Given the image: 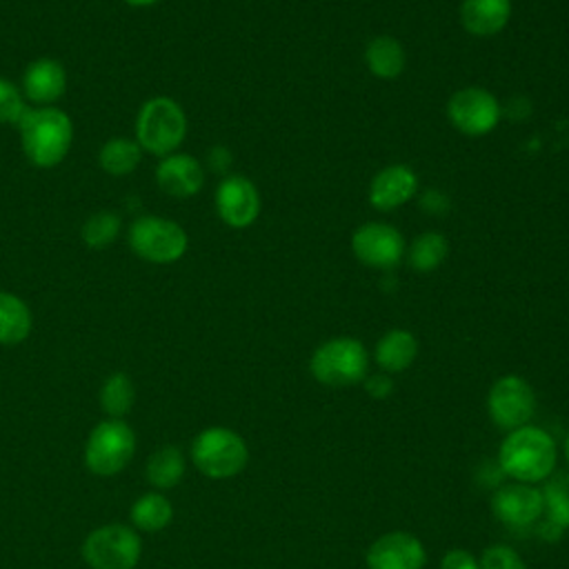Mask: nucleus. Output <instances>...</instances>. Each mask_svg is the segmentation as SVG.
<instances>
[{
  "instance_id": "f257e3e1",
  "label": "nucleus",
  "mask_w": 569,
  "mask_h": 569,
  "mask_svg": "<svg viewBox=\"0 0 569 569\" xmlns=\"http://www.w3.org/2000/svg\"><path fill=\"white\" fill-rule=\"evenodd\" d=\"M18 133L27 160L38 169L58 167L73 144V122L58 107L27 109Z\"/></svg>"
},
{
  "instance_id": "f03ea898",
  "label": "nucleus",
  "mask_w": 569,
  "mask_h": 569,
  "mask_svg": "<svg viewBox=\"0 0 569 569\" xmlns=\"http://www.w3.org/2000/svg\"><path fill=\"white\" fill-rule=\"evenodd\" d=\"M556 458L558 449L553 438L545 429L531 425L509 431L498 451L500 469L525 485L549 478Z\"/></svg>"
},
{
  "instance_id": "7ed1b4c3",
  "label": "nucleus",
  "mask_w": 569,
  "mask_h": 569,
  "mask_svg": "<svg viewBox=\"0 0 569 569\" xmlns=\"http://www.w3.org/2000/svg\"><path fill=\"white\" fill-rule=\"evenodd\" d=\"M133 131L142 151L164 158L176 153L182 144L187 136V116L173 98L153 96L140 104Z\"/></svg>"
},
{
  "instance_id": "20e7f679",
  "label": "nucleus",
  "mask_w": 569,
  "mask_h": 569,
  "mask_svg": "<svg viewBox=\"0 0 569 569\" xmlns=\"http://www.w3.org/2000/svg\"><path fill=\"white\" fill-rule=\"evenodd\" d=\"M191 460L207 478L224 480L247 467L249 449L240 433L227 427H207L191 442Z\"/></svg>"
},
{
  "instance_id": "39448f33",
  "label": "nucleus",
  "mask_w": 569,
  "mask_h": 569,
  "mask_svg": "<svg viewBox=\"0 0 569 569\" xmlns=\"http://www.w3.org/2000/svg\"><path fill=\"white\" fill-rule=\"evenodd\" d=\"M127 242L140 260L151 264L178 262L189 247L187 231L176 220L164 216L136 218L129 224Z\"/></svg>"
},
{
  "instance_id": "423d86ee",
  "label": "nucleus",
  "mask_w": 569,
  "mask_h": 569,
  "mask_svg": "<svg viewBox=\"0 0 569 569\" xmlns=\"http://www.w3.org/2000/svg\"><path fill=\"white\" fill-rule=\"evenodd\" d=\"M367 349L356 338H331L322 342L311 360L309 371L311 376L325 387H349L367 378Z\"/></svg>"
},
{
  "instance_id": "0eeeda50",
  "label": "nucleus",
  "mask_w": 569,
  "mask_h": 569,
  "mask_svg": "<svg viewBox=\"0 0 569 569\" xmlns=\"http://www.w3.org/2000/svg\"><path fill=\"white\" fill-rule=\"evenodd\" d=\"M136 433L124 420L107 418L98 422L84 442V465L96 476H116L133 458Z\"/></svg>"
},
{
  "instance_id": "6e6552de",
  "label": "nucleus",
  "mask_w": 569,
  "mask_h": 569,
  "mask_svg": "<svg viewBox=\"0 0 569 569\" xmlns=\"http://www.w3.org/2000/svg\"><path fill=\"white\" fill-rule=\"evenodd\" d=\"M142 556V540L127 525H102L82 542V558L91 569H133Z\"/></svg>"
},
{
  "instance_id": "1a4fd4ad",
  "label": "nucleus",
  "mask_w": 569,
  "mask_h": 569,
  "mask_svg": "<svg viewBox=\"0 0 569 569\" xmlns=\"http://www.w3.org/2000/svg\"><path fill=\"white\" fill-rule=\"evenodd\" d=\"M536 409V393L520 376H502L493 382L487 396L489 418L507 431L529 425Z\"/></svg>"
},
{
  "instance_id": "9d476101",
  "label": "nucleus",
  "mask_w": 569,
  "mask_h": 569,
  "mask_svg": "<svg viewBox=\"0 0 569 569\" xmlns=\"http://www.w3.org/2000/svg\"><path fill=\"white\" fill-rule=\"evenodd\" d=\"M449 122L465 136L489 133L500 118V107L493 93L480 87H467L456 91L447 102Z\"/></svg>"
},
{
  "instance_id": "9b49d317",
  "label": "nucleus",
  "mask_w": 569,
  "mask_h": 569,
  "mask_svg": "<svg viewBox=\"0 0 569 569\" xmlns=\"http://www.w3.org/2000/svg\"><path fill=\"white\" fill-rule=\"evenodd\" d=\"M356 258L373 269L396 267L405 253V240L398 229L382 222H367L351 238Z\"/></svg>"
},
{
  "instance_id": "f8f14e48",
  "label": "nucleus",
  "mask_w": 569,
  "mask_h": 569,
  "mask_svg": "<svg viewBox=\"0 0 569 569\" xmlns=\"http://www.w3.org/2000/svg\"><path fill=\"white\" fill-rule=\"evenodd\" d=\"M216 211L231 229H244L260 213V196L256 184L244 176H227L216 189Z\"/></svg>"
},
{
  "instance_id": "ddd939ff",
  "label": "nucleus",
  "mask_w": 569,
  "mask_h": 569,
  "mask_svg": "<svg viewBox=\"0 0 569 569\" xmlns=\"http://www.w3.org/2000/svg\"><path fill=\"white\" fill-rule=\"evenodd\" d=\"M365 562L369 569H422L427 551L413 533L389 531L371 542Z\"/></svg>"
},
{
  "instance_id": "4468645a",
  "label": "nucleus",
  "mask_w": 569,
  "mask_h": 569,
  "mask_svg": "<svg viewBox=\"0 0 569 569\" xmlns=\"http://www.w3.org/2000/svg\"><path fill=\"white\" fill-rule=\"evenodd\" d=\"M22 96L36 107H56L67 91V69L56 58L31 60L20 82Z\"/></svg>"
},
{
  "instance_id": "2eb2a0df",
  "label": "nucleus",
  "mask_w": 569,
  "mask_h": 569,
  "mask_svg": "<svg viewBox=\"0 0 569 569\" xmlns=\"http://www.w3.org/2000/svg\"><path fill=\"white\" fill-rule=\"evenodd\" d=\"M545 509L542 491L525 482L505 485L491 496V511L509 527H527L540 518Z\"/></svg>"
},
{
  "instance_id": "dca6fc26",
  "label": "nucleus",
  "mask_w": 569,
  "mask_h": 569,
  "mask_svg": "<svg viewBox=\"0 0 569 569\" xmlns=\"http://www.w3.org/2000/svg\"><path fill=\"white\" fill-rule=\"evenodd\" d=\"M153 178L162 193L171 198H191L204 184V169L189 153H169L160 158Z\"/></svg>"
},
{
  "instance_id": "f3484780",
  "label": "nucleus",
  "mask_w": 569,
  "mask_h": 569,
  "mask_svg": "<svg viewBox=\"0 0 569 569\" xmlns=\"http://www.w3.org/2000/svg\"><path fill=\"white\" fill-rule=\"evenodd\" d=\"M418 178L407 164H389L380 169L369 184V202L380 211H391L413 198Z\"/></svg>"
},
{
  "instance_id": "a211bd4d",
  "label": "nucleus",
  "mask_w": 569,
  "mask_h": 569,
  "mask_svg": "<svg viewBox=\"0 0 569 569\" xmlns=\"http://www.w3.org/2000/svg\"><path fill=\"white\" fill-rule=\"evenodd\" d=\"M511 16V0H465L460 7L462 27L473 36L502 31Z\"/></svg>"
},
{
  "instance_id": "6ab92c4d",
  "label": "nucleus",
  "mask_w": 569,
  "mask_h": 569,
  "mask_svg": "<svg viewBox=\"0 0 569 569\" xmlns=\"http://www.w3.org/2000/svg\"><path fill=\"white\" fill-rule=\"evenodd\" d=\"M418 356V340L407 329L387 331L376 345V362L387 373H398L411 367Z\"/></svg>"
},
{
  "instance_id": "aec40b11",
  "label": "nucleus",
  "mask_w": 569,
  "mask_h": 569,
  "mask_svg": "<svg viewBox=\"0 0 569 569\" xmlns=\"http://www.w3.org/2000/svg\"><path fill=\"white\" fill-rule=\"evenodd\" d=\"M31 329L33 316L29 305L11 291H0V345H20L29 338Z\"/></svg>"
},
{
  "instance_id": "412c9836",
  "label": "nucleus",
  "mask_w": 569,
  "mask_h": 569,
  "mask_svg": "<svg viewBox=\"0 0 569 569\" xmlns=\"http://www.w3.org/2000/svg\"><path fill=\"white\" fill-rule=\"evenodd\" d=\"M365 62L373 76L391 80L405 69V49L391 36H376L365 49Z\"/></svg>"
},
{
  "instance_id": "4be33fe9",
  "label": "nucleus",
  "mask_w": 569,
  "mask_h": 569,
  "mask_svg": "<svg viewBox=\"0 0 569 569\" xmlns=\"http://www.w3.org/2000/svg\"><path fill=\"white\" fill-rule=\"evenodd\" d=\"M142 160V147L136 138H109L98 151V164L104 173L122 178L138 169Z\"/></svg>"
},
{
  "instance_id": "5701e85b",
  "label": "nucleus",
  "mask_w": 569,
  "mask_h": 569,
  "mask_svg": "<svg viewBox=\"0 0 569 569\" xmlns=\"http://www.w3.org/2000/svg\"><path fill=\"white\" fill-rule=\"evenodd\" d=\"M173 518V505L160 493V491H149L136 498L131 505V522L138 531H160L164 529Z\"/></svg>"
},
{
  "instance_id": "b1692460",
  "label": "nucleus",
  "mask_w": 569,
  "mask_h": 569,
  "mask_svg": "<svg viewBox=\"0 0 569 569\" xmlns=\"http://www.w3.org/2000/svg\"><path fill=\"white\" fill-rule=\"evenodd\" d=\"M184 476V456L178 447L167 445L156 449L147 460V480L156 489H171Z\"/></svg>"
},
{
  "instance_id": "393cba45",
  "label": "nucleus",
  "mask_w": 569,
  "mask_h": 569,
  "mask_svg": "<svg viewBox=\"0 0 569 569\" xmlns=\"http://www.w3.org/2000/svg\"><path fill=\"white\" fill-rule=\"evenodd\" d=\"M98 400L109 418L122 420V416H127L136 402V387L127 373L116 371L102 382Z\"/></svg>"
},
{
  "instance_id": "a878e982",
  "label": "nucleus",
  "mask_w": 569,
  "mask_h": 569,
  "mask_svg": "<svg viewBox=\"0 0 569 569\" xmlns=\"http://www.w3.org/2000/svg\"><path fill=\"white\" fill-rule=\"evenodd\" d=\"M120 231H122V218L116 211L102 209V211L91 213L82 222L80 236H82V242L87 247L104 249V247H109V244H113L118 240Z\"/></svg>"
},
{
  "instance_id": "bb28decb",
  "label": "nucleus",
  "mask_w": 569,
  "mask_h": 569,
  "mask_svg": "<svg viewBox=\"0 0 569 569\" xmlns=\"http://www.w3.org/2000/svg\"><path fill=\"white\" fill-rule=\"evenodd\" d=\"M447 251L449 247L445 236L436 231H427L413 240L409 249V264L416 271H431L442 264V260L447 258Z\"/></svg>"
},
{
  "instance_id": "cd10ccee",
  "label": "nucleus",
  "mask_w": 569,
  "mask_h": 569,
  "mask_svg": "<svg viewBox=\"0 0 569 569\" xmlns=\"http://www.w3.org/2000/svg\"><path fill=\"white\" fill-rule=\"evenodd\" d=\"M27 100L22 96V89L11 82L9 78L0 76V124H16L27 113Z\"/></svg>"
},
{
  "instance_id": "c85d7f7f",
  "label": "nucleus",
  "mask_w": 569,
  "mask_h": 569,
  "mask_svg": "<svg viewBox=\"0 0 569 569\" xmlns=\"http://www.w3.org/2000/svg\"><path fill=\"white\" fill-rule=\"evenodd\" d=\"M542 500L547 507V522L558 531L569 527V493L558 485H547L542 491Z\"/></svg>"
},
{
  "instance_id": "c756f323",
  "label": "nucleus",
  "mask_w": 569,
  "mask_h": 569,
  "mask_svg": "<svg viewBox=\"0 0 569 569\" xmlns=\"http://www.w3.org/2000/svg\"><path fill=\"white\" fill-rule=\"evenodd\" d=\"M478 565L480 569H527L522 558L507 545L487 547Z\"/></svg>"
},
{
  "instance_id": "7c9ffc66",
  "label": "nucleus",
  "mask_w": 569,
  "mask_h": 569,
  "mask_svg": "<svg viewBox=\"0 0 569 569\" xmlns=\"http://www.w3.org/2000/svg\"><path fill=\"white\" fill-rule=\"evenodd\" d=\"M365 391L376 398V400H382V398H389L391 391H393V382L387 373H371L365 378Z\"/></svg>"
},
{
  "instance_id": "2f4dec72",
  "label": "nucleus",
  "mask_w": 569,
  "mask_h": 569,
  "mask_svg": "<svg viewBox=\"0 0 569 569\" xmlns=\"http://www.w3.org/2000/svg\"><path fill=\"white\" fill-rule=\"evenodd\" d=\"M440 569H480L476 558L465 549H451L445 553Z\"/></svg>"
},
{
  "instance_id": "473e14b6",
  "label": "nucleus",
  "mask_w": 569,
  "mask_h": 569,
  "mask_svg": "<svg viewBox=\"0 0 569 569\" xmlns=\"http://www.w3.org/2000/svg\"><path fill=\"white\" fill-rule=\"evenodd\" d=\"M124 4H129V7H151V4H156L158 0H122Z\"/></svg>"
},
{
  "instance_id": "72a5a7b5",
  "label": "nucleus",
  "mask_w": 569,
  "mask_h": 569,
  "mask_svg": "<svg viewBox=\"0 0 569 569\" xmlns=\"http://www.w3.org/2000/svg\"><path fill=\"white\" fill-rule=\"evenodd\" d=\"M565 456H567V460H569V433H567V438H565Z\"/></svg>"
}]
</instances>
